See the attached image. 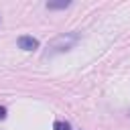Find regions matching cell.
I'll return each instance as SVG.
<instances>
[{"label": "cell", "instance_id": "7a4b0ae2", "mask_svg": "<svg viewBox=\"0 0 130 130\" xmlns=\"http://www.w3.org/2000/svg\"><path fill=\"white\" fill-rule=\"evenodd\" d=\"M37 47H39V41L35 37H28V35L18 37V49H22V51H35Z\"/></svg>", "mask_w": 130, "mask_h": 130}, {"label": "cell", "instance_id": "5b68a950", "mask_svg": "<svg viewBox=\"0 0 130 130\" xmlns=\"http://www.w3.org/2000/svg\"><path fill=\"white\" fill-rule=\"evenodd\" d=\"M4 118H6V108L0 106V120H4Z\"/></svg>", "mask_w": 130, "mask_h": 130}, {"label": "cell", "instance_id": "277c9868", "mask_svg": "<svg viewBox=\"0 0 130 130\" xmlns=\"http://www.w3.org/2000/svg\"><path fill=\"white\" fill-rule=\"evenodd\" d=\"M53 130H69V124L67 122H55L53 124Z\"/></svg>", "mask_w": 130, "mask_h": 130}, {"label": "cell", "instance_id": "3957f363", "mask_svg": "<svg viewBox=\"0 0 130 130\" xmlns=\"http://www.w3.org/2000/svg\"><path fill=\"white\" fill-rule=\"evenodd\" d=\"M69 6V0H61V2H47V8L49 10H57V8H67Z\"/></svg>", "mask_w": 130, "mask_h": 130}, {"label": "cell", "instance_id": "6da1fadb", "mask_svg": "<svg viewBox=\"0 0 130 130\" xmlns=\"http://www.w3.org/2000/svg\"><path fill=\"white\" fill-rule=\"evenodd\" d=\"M79 41V35L75 30L71 32H63V35H57L49 45H47V51H45V57H53V55H59V53H65L69 49H73V45Z\"/></svg>", "mask_w": 130, "mask_h": 130}]
</instances>
